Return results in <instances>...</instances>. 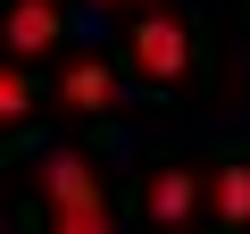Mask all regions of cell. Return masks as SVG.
I'll list each match as a JSON object with an SVG mask.
<instances>
[{
    "label": "cell",
    "instance_id": "obj_4",
    "mask_svg": "<svg viewBox=\"0 0 250 234\" xmlns=\"http://www.w3.org/2000/svg\"><path fill=\"white\" fill-rule=\"evenodd\" d=\"M9 50L17 59L59 50V0H9Z\"/></svg>",
    "mask_w": 250,
    "mask_h": 234
},
{
    "label": "cell",
    "instance_id": "obj_6",
    "mask_svg": "<svg viewBox=\"0 0 250 234\" xmlns=\"http://www.w3.org/2000/svg\"><path fill=\"white\" fill-rule=\"evenodd\" d=\"M208 209H217V217H250V167H225V176L208 184Z\"/></svg>",
    "mask_w": 250,
    "mask_h": 234
},
{
    "label": "cell",
    "instance_id": "obj_7",
    "mask_svg": "<svg viewBox=\"0 0 250 234\" xmlns=\"http://www.w3.org/2000/svg\"><path fill=\"white\" fill-rule=\"evenodd\" d=\"M25 109H34V84H25V59L0 75V117H9V126H25Z\"/></svg>",
    "mask_w": 250,
    "mask_h": 234
},
{
    "label": "cell",
    "instance_id": "obj_3",
    "mask_svg": "<svg viewBox=\"0 0 250 234\" xmlns=\"http://www.w3.org/2000/svg\"><path fill=\"white\" fill-rule=\"evenodd\" d=\"M117 100V75H108V59H67L59 67V109H75V117H100Z\"/></svg>",
    "mask_w": 250,
    "mask_h": 234
},
{
    "label": "cell",
    "instance_id": "obj_5",
    "mask_svg": "<svg viewBox=\"0 0 250 234\" xmlns=\"http://www.w3.org/2000/svg\"><path fill=\"white\" fill-rule=\"evenodd\" d=\"M192 209H200V192H192L184 167H150V176H142V217H167V226H175V217H192Z\"/></svg>",
    "mask_w": 250,
    "mask_h": 234
},
{
    "label": "cell",
    "instance_id": "obj_2",
    "mask_svg": "<svg viewBox=\"0 0 250 234\" xmlns=\"http://www.w3.org/2000/svg\"><path fill=\"white\" fill-rule=\"evenodd\" d=\"M125 59H134L142 84H184V67H192V34H184V17H175V9L142 17L134 34H125Z\"/></svg>",
    "mask_w": 250,
    "mask_h": 234
},
{
    "label": "cell",
    "instance_id": "obj_1",
    "mask_svg": "<svg viewBox=\"0 0 250 234\" xmlns=\"http://www.w3.org/2000/svg\"><path fill=\"white\" fill-rule=\"evenodd\" d=\"M42 192H50L59 234H108V226H117V201L100 192L92 159H75V151H50V159H42Z\"/></svg>",
    "mask_w": 250,
    "mask_h": 234
},
{
    "label": "cell",
    "instance_id": "obj_8",
    "mask_svg": "<svg viewBox=\"0 0 250 234\" xmlns=\"http://www.w3.org/2000/svg\"><path fill=\"white\" fill-rule=\"evenodd\" d=\"M83 9H134V0H83Z\"/></svg>",
    "mask_w": 250,
    "mask_h": 234
}]
</instances>
